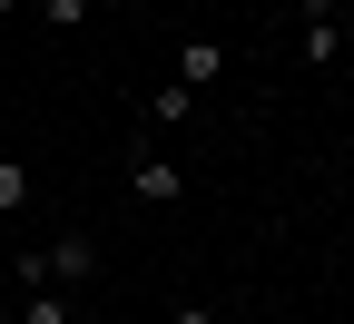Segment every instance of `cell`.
<instances>
[{
    "label": "cell",
    "mask_w": 354,
    "mask_h": 324,
    "mask_svg": "<svg viewBox=\"0 0 354 324\" xmlns=\"http://www.w3.org/2000/svg\"><path fill=\"white\" fill-rule=\"evenodd\" d=\"M88 275H99V246L88 236H59V246H20V285H88Z\"/></svg>",
    "instance_id": "1"
},
{
    "label": "cell",
    "mask_w": 354,
    "mask_h": 324,
    "mask_svg": "<svg viewBox=\"0 0 354 324\" xmlns=\"http://www.w3.org/2000/svg\"><path fill=\"white\" fill-rule=\"evenodd\" d=\"M128 187H138V207H187V167H167L158 148H128Z\"/></svg>",
    "instance_id": "2"
},
{
    "label": "cell",
    "mask_w": 354,
    "mask_h": 324,
    "mask_svg": "<svg viewBox=\"0 0 354 324\" xmlns=\"http://www.w3.org/2000/svg\"><path fill=\"white\" fill-rule=\"evenodd\" d=\"M216 69H227L216 39H177V88H216Z\"/></svg>",
    "instance_id": "3"
},
{
    "label": "cell",
    "mask_w": 354,
    "mask_h": 324,
    "mask_svg": "<svg viewBox=\"0 0 354 324\" xmlns=\"http://www.w3.org/2000/svg\"><path fill=\"white\" fill-rule=\"evenodd\" d=\"M0 216H30V167L0 158Z\"/></svg>",
    "instance_id": "4"
},
{
    "label": "cell",
    "mask_w": 354,
    "mask_h": 324,
    "mask_svg": "<svg viewBox=\"0 0 354 324\" xmlns=\"http://www.w3.org/2000/svg\"><path fill=\"white\" fill-rule=\"evenodd\" d=\"M187 108H197V88H177V79H167V88H158V99H148V128H177V118H187Z\"/></svg>",
    "instance_id": "5"
},
{
    "label": "cell",
    "mask_w": 354,
    "mask_h": 324,
    "mask_svg": "<svg viewBox=\"0 0 354 324\" xmlns=\"http://www.w3.org/2000/svg\"><path fill=\"white\" fill-rule=\"evenodd\" d=\"M39 20L50 30H88V0H39Z\"/></svg>",
    "instance_id": "6"
},
{
    "label": "cell",
    "mask_w": 354,
    "mask_h": 324,
    "mask_svg": "<svg viewBox=\"0 0 354 324\" xmlns=\"http://www.w3.org/2000/svg\"><path fill=\"white\" fill-rule=\"evenodd\" d=\"M167 324H216V314L207 305H167Z\"/></svg>",
    "instance_id": "7"
},
{
    "label": "cell",
    "mask_w": 354,
    "mask_h": 324,
    "mask_svg": "<svg viewBox=\"0 0 354 324\" xmlns=\"http://www.w3.org/2000/svg\"><path fill=\"white\" fill-rule=\"evenodd\" d=\"M344 59H354V10H344Z\"/></svg>",
    "instance_id": "8"
},
{
    "label": "cell",
    "mask_w": 354,
    "mask_h": 324,
    "mask_svg": "<svg viewBox=\"0 0 354 324\" xmlns=\"http://www.w3.org/2000/svg\"><path fill=\"white\" fill-rule=\"evenodd\" d=\"M0 10H20V0H0Z\"/></svg>",
    "instance_id": "9"
},
{
    "label": "cell",
    "mask_w": 354,
    "mask_h": 324,
    "mask_svg": "<svg viewBox=\"0 0 354 324\" xmlns=\"http://www.w3.org/2000/svg\"><path fill=\"white\" fill-rule=\"evenodd\" d=\"M344 10H354V0H344Z\"/></svg>",
    "instance_id": "10"
}]
</instances>
